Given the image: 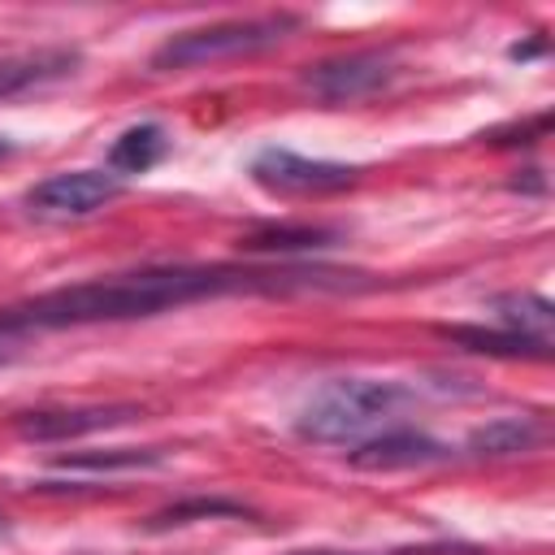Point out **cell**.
Returning a JSON list of instances; mask_svg holds the SVG:
<instances>
[{"label": "cell", "instance_id": "7c38bea8", "mask_svg": "<svg viewBox=\"0 0 555 555\" xmlns=\"http://www.w3.org/2000/svg\"><path fill=\"white\" fill-rule=\"evenodd\" d=\"M494 312L503 321V330L529 338V343H542L551 347V330H555V308L551 299L533 295V291H520V295H499L494 299Z\"/></svg>", "mask_w": 555, "mask_h": 555}, {"label": "cell", "instance_id": "8992f818", "mask_svg": "<svg viewBox=\"0 0 555 555\" xmlns=\"http://www.w3.org/2000/svg\"><path fill=\"white\" fill-rule=\"evenodd\" d=\"M390 78H395V61L386 52H351V56L308 65L304 87L317 91L325 104H351V100L382 91Z\"/></svg>", "mask_w": 555, "mask_h": 555}, {"label": "cell", "instance_id": "e0dca14e", "mask_svg": "<svg viewBox=\"0 0 555 555\" xmlns=\"http://www.w3.org/2000/svg\"><path fill=\"white\" fill-rule=\"evenodd\" d=\"M22 343H26V334H22V330H13V325L0 317V364L17 360V356H22Z\"/></svg>", "mask_w": 555, "mask_h": 555}, {"label": "cell", "instance_id": "9c48e42d", "mask_svg": "<svg viewBox=\"0 0 555 555\" xmlns=\"http://www.w3.org/2000/svg\"><path fill=\"white\" fill-rule=\"evenodd\" d=\"M78 65H82L78 48H30V52L0 56V100L52 87V82L69 78Z\"/></svg>", "mask_w": 555, "mask_h": 555}, {"label": "cell", "instance_id": "5bb4252c", "mask_svg": "<svg viewBox=\"0 0 555 555\" xmlns=\"http://www.w3.org/2000/svg\"><path fill=\"white\" fill-rule=\"evenodd\" d=\"M330 238H334V234L321 230V225H299V230H291V225H269V230L247 234L243 247H247V251H299V247H325Z\"/></svg>", "mask_w": 555, "mask_h": 555}, {"label": "cell", "instance_id": "277c9868", "mask_svg": "<svg viewBox=\"0 0 555 555\" xmlns=\"http://www.w3.org/2000/svg\"><path fill=\"white\" fill-rule=\"evenodd\" d=\"M251 178L273 195H330V191L351 186L360 178V169L338 165V160H312L291 147H264L251 160Z\"/></svg>", "mask_w": 555, "mask_h": 555}, {"label": "cell", "instance_id": "3957f363", "mask_svg": "<svg viewBox=\"0 0 555 555\" xmlns=\"http://www.w3.org/2000/svg\"><path fill=\"white\" fill-rule=\"evenodd\" d=\"M295 26H299V17L278 13V17H234V22L178 30L152 52V69H199V65H212V61L251 56V52H264V48L282 43L286 30H295Z\"/></svg>", "mask_w": 555, "mask_h": 555}, {"label": "cell", "instance_id": "ba28073f", "mask_svg": "<svg viewBox=\"0 0 555 555\" xmlns=\"http://www.w3.org/2000/svg\"><path fill=\"white\" fill-rule=\"evenodd\" d=\"M447 460V447L421 429H382L373 438H364L351 451V464L364 473H395V468H425Z\"/></svg>", "mask_w": 555, "mask_h": 555}, {"label": "cell", "instance_id": "9a60e30c", "mask_svg": "<svg viewBox=\"0 0 555 555\" xmlns=\"http://www.w3.org/2000/svg\"><path fill=\"white\" fill-rule=\"evenodd\" d=\"M160 451H130V447H117V451H82V455H65L56 460V468H78V473H108V468H143V464H156Z\"/></svg>", "mask_w": 555, "mask_h": 555}, {"label": "cell", "instance_id": "7a4b0ae2", "mask_svg": "<svg viewBox=\"0 0 555 555\" xmlns=\"http://www.w3.org/2000/svg\"><path fill=\"white\" fill-rule=\"evenodd\" d=\"M412 390L403 382H373V377H334L325 382L299 412L295 429L308 442H356L386 425Z\"/></svg>", "mask_w": 555, "mask_h": 555}, {"label": "cell", "instance_id": "5b68a950", "mask_svg": "<svg viewBox=\"0 0 555 555\" xmlns=\"http://www.w3.org/2000/svg\"><path fill=\"white\" fill-rule=\"evenodd\" d=\"M117 195H121L117 173H104V169H69V173H52V178L35 182L26 191V204L39 217L65 221V217H91L95 208H104Z\"/></svg>", "mask_w": 555, "mask_h": 555}, {"label": "cell", "instance_id": "52a82bcc", "mask_svg": "<svg viewBox=\"0 0 555 555\" xmlns=\"http://www.w3.org/2000/svg\"><path fill=\"white\" fill-rule=\"evenodd\" d=\"M130 416H139L134 403H91V408H39L17 416V434L30 442H65L78 434H95V429H113L126 425Z\"/></svg>", "mask_w": 555, "mask_h": 555}, {"label": "cell", "instance_id": "ac0fdd59", "mask_svg": "<svg viewBox=\"0 0 555 555\" xmlns=\"http://www.w3.org/2000/svg\"><path fill=\"white\" fill-rule=\"evenodd\" d=\"M9 156H13V143H9L4 134H0V160H9Z\"/></svg>", "mask_w": 555, "mask_h": 555}, {"label": "cell", "instance_id": "4fadbf2b", "mask_svg": "<svg viewBox=\"0 0 555 555\" xmlns=\"http://www.w3.org/2000/svg\"><path fill=\"white\" fill-rule=\"evenodd\" d=\"M451 343H460V347H468V351H481V356H533V360H546L551 356V347H542V343H529V338H520V334H512V330H481V325H447L442 330Z\"/></svg>", "mask_w": 555, "mask_h": 555}, {"label": "cell", "instance_id": "2e32d148", "mask_svg": "<svg viewBox=\"0 0 555 555\" xmlns=\"http://www.w3.org/2000/svg\"><path fill=\"white\" fill-rule=\"evenodd\" d=\"M195 516H243V503H225V499H191V503H173L165 512L152 516V529H169V525H186Z\"/></svg>", "mask_w": 555, "mask_h": 555}, {"label": "cell", "instance_id": "d6986e66", "mask_svg": "<svg viewBox=\"0 0 555 555\" xmlns=\"http://www.w3.org/2000/svg\"><path fill=\"white\" fill-rule=\"evenodd\" d=\"M299 555H338V551H299Z\"/></svg>", "mask_w": 555, "mask_h": 555}, {"label": "cell", "instance_id": "30bf717a", "mask_svg": "<svg viewBox=\"0 0 555 555\" xmlns=\"http://www.w3.org/2000/svg\"><path fill=\"white\" fill-rule=\"evenodd\" d=\"M169 152V134L156 121H139L130 130H121L108 147V169L113 173H147L152 165H160Z\"/></svg>", "mask_w": 555, "mask_h": 555}, {"label": "cell", "instance_id": "6da1fadb", "mask_svg": "<svg viewBox=\"0 0 555 555\" xmlns=\"http://www.w3.org/2000/svg\"><path fill=\"white\" fill-rule=\"evenodd\" d=\"M347 291L351 273L338 269H230V264H147L134 273H108L91 282H74L26 304L4 308L0 317L30 330H65V325H100V321H134L156 317L165 308H182L195 299L230 295V291Z\"/></svg>", "mask_w": 555, "mask_h": 555}, {"label": "cell", "instance_id": "8fae6325", "mask_svg": "<svg viewBox=\"0 0 555 555\" xmlns=\"http://www.w3.org/2000/svg\"><path fill=\"white\" fill-rule=\"evenodd\" d=\"M542 438L546 429L538 416H499L468 434V451L473 455H520V451H533Z\"/></svg>", "mask_w": 555, "mask_h": 555}]
</instances>
